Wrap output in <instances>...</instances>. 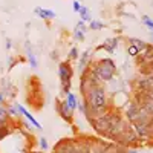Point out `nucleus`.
Masks as SVG:
<instances>
[{"label":"nucleus","mask_w":153,"mask_h":153,"mask_svg":"<svg viewBox=\"0 0 153 153\" xmlns=\"http://www.w3.org/2000/svg\"><path fill=\"white\" fill-rule=\"evenodd\" d=\"M84 103L87 106V110L84 113L87 117V120H94L95 117H100V115L107 112L106 110L107 97H106V91L101 87V84L98 87H95L87 97H84Z\"/></svg>","instance_id":"obj_1"},{"label":"nucleus","mask_w":153,"mask_h":153,"mask_svg":"<svg viewBox=\"0 0 153 153\" xmlns=\"http://www.w3.org/2000/svg\"><path fill=\"white\" fill-rule=\"evenodd\" d=\"M91 68V75L94 76V78L101 83V81H112L115 78V75H117V66H115L113 60L110 58H101L98 60L95 65L89 66Z\"/></svg>","instance_id":"obj_2"},{"label":"nucleus","mask_w":153,"mask_h":153,"mask_svg":"<svg viewBox=\"0 0 153 153\" xmlns=\"http://www.w3.org/2000/svg\"><path fill=\"white\" fill-rule=\"evenodd\" d=\"M118 120H121V117L117 113V112H106L100 117H95L94 120H91L92 123V127L100 133V135H109L110 132V127L117 123Z\"/></svg>","instance_id":"obj_3"},{"label":"nucleus","mask_w":153,"mask_h":153,"mask_svg":"<svg viewBox=\"0 0 153 153\" xmlns=\"http://www.w3.org/2000/svg\"><path fill=\"white\" fill-rule=\"evenodd\" d=\"M72 76H74V69L69 61H61L58 65V78L61 83V91L63 94L71 92V84H72Z\"/></svg>","instance_id":"obj_4"},{"label":"nucleus","mask_w":153,"mask_h":153,"mask_svg":"<svg viewBox=\"0 0 153 153\" xmlns=\"http://www.w3.org/2000/svg\"><path fill=\"white\" fill-rule=\"evenodd\" d=\"M91 68H86L81 74V80H80V92L83 94V97H87L95 87L100 86V83L91 75Z\"/></svg>","instance_id":"obj_5"},{"label":"nucleus","mask_w":153,"mask_h":153,"mask_svg":"<svg viewBox=\"0 0 153 153\" xmlns=\"http://www.w3.org/2000/svg\"><path fill=\"white\" fill-rule=\"evenodd\" d=\"M57 112L58 115L63 118V120H66V121H72V109L68 106L66 101H60L57 100Z\"/></svg>","instance_id":"obj_6"},{"label":"nucleus","mask_w":153,"mask_h":153,"mask_svg":"<svg viewBox=\"0 0 153 153\" xmlns=\"http://www.w3.org/2000/svg\"><path fill=\"white\" fill-rule=\"evenodd\" d=\"M34 14H35L37 17L43 19V20H52V19L57 17V14H55L52 9H46V8H40V6L34 9Z\"/></svg>","instance_id":"obj_7"},{"label":"nucleus","mask_w":153,"mask_h":153,"mask_svg":"<svg viewBox=\"0 0 153 153\" xmlns=\"http://www.w3.org/2000/svg\"><path fill=\"white\" fill-rule=\"evenodd\" d=\"M118 46V38H107V40L103 43V45H100L95 51H107V52H113L115 49H117Z\"/></svg>","instance_id":"obj_8"},{"label":"nucleus","mask_w":153,"mask_h":153,"mask_svg":"<svg viewBox=\"0 0 153 153\" xmlns=\"http://www.w3.org/2000/svg\"><path fill=\"white\" fill-rule=\"evenodd\" d=\"M126 113H127V118H129L132 123H136L138 117H139V106L135 103V101H132V103L129 104V107H127Z\"/></svg>","instance_id":"obj_9"},{"label":"nucleus","mask_w":153,"mask_h":153,"mask_svg":"<svg viewBox=\"0 0 153 153\" xmlns=\"http://www.w3.org/2000/svg\"><path fill=\"white\" fill-rule=\"evenodd\" d=\"M14 107H16V109L19 110V113L25 115V117H26V118H28V120H29V121H31V123H32V124H34L35 127H37V129H42V126H40V123H38V121H37V120H35V118H34L32 115H31V113H29V112H28L26 109H25V107H22L20 104H16Z\"/></svg>","instance_id":"obj_10"},{"label":"nucleus","mask_w":153,"mask_h":153,"mask_svg":"<svg viewBox=\"0 0 153 153\" xmlns=\"http://www.w3.org/2000/svg\"><path fill=\"white\" fill-rule=\"evenodd\" d=\"M89 57H91V51H86V52L83 54V57H81V60L78 61V71H80V72H83V71L87 68V65H89Z\"/></svg>","instance_id":"obj_11"},{"label":"nucleus","mask_w":153,"mask_h":153,"mask_svg":"<svg viewBox=\"0 0 153 153\" xmlns=\"http://www.w3.org/2000/svg\"><path fill=\"white\" fill-rule=\"evenodd\" d=\"M78 14H80V20H83V22H91L92 20V16H91V11H89L86 6H81L80 8V11H78Z\"/></svg>","instance_id":"obj_12"},{"label":"nucleus","mask_w":153,"mask_h":153,"mask_svg":"<svg viewBox=\"0 0 153 153\" xmlns=\"http://www.w3.org/2000/svg\"><path fill=\"white\" fill-rule=\"evenodd\" d=\"M66 103H68V106L72 109V110H75L76 109V106H78V101H76V98H75V95L74 94H66Z\"/></svg>","instance_id":"obj_13"},{"label":"nucleus","mask_w":153,"mask_h":153,"mask_svg":"<svg viewBox=\"0 0 153 153\" xmlns=\"http://www.w3.org/2000/svg\"><path fill=\"white\" fill-rule=\"evenodd\" d=\"M129 43H130V45H133V46H136L139 51H141V52L147 48V43H146V42H143V40H139V38H129Z\"/></svg>","instance_id":"obj_14"},{"label":"nucleus","mask_w":153,"mask_h":153,"mask_svg":"<svg viewBox=\"0 0 153 153\" xmlns=\"http://www.w3.org/2000/svg\"><path fill=\"white\" fill-rule=\"evenodd\" d=\"M26 54H28L29 65H31L34 69H37V68H38V63H37V58H35V55L32 54V51H31V48H29V46H28V49H26Z\"/></svg>","instance_id":"obj_15"},{"label":"nucleus","mask_w":153,"mask_h":153,"mask_svg":"<svg viewBox=\"0 0 153 153\" xmlns=\"http://www.w3.org/2000/svg\"><path fill=\"white\" fill-rule=\"evenodd\" d=\"M8 118H9L8 110H6L3 106H0V126H5L6 121H8Z\"/></svg>","instance_id":"obj_16"},{"label":"nucleus","mask_w":153,"mask_h":153,"mask_svg":"<svg viewBox=\"0 0 153 153\" xmlns=\"http://www.w3.org/2000/svg\"><path fill=\"white\" fill-rule=\"evenodd\" d=\"M106 25L103 22L100 20H91V25H89V28H91L92 31H100V29H104Z\"/></svg>","instance_id":"obj_17"},{"label":"nucleus","mask_w":153,"mask_h":153,"mask_svg":"<svg viewBox=\"0 0 153 153\" xmlns=\"http://www.w3.org/2000/svg\"><path fill=\"white\" fill-rule=\"evenodd\" d=\"M139 52H141V51H139L136 46H133V45L129 43V46H127V54H129L130 57H138Z\"/></svg>","instance_id":"obj_18"},{"label":"nucleus","mask_w":153,"mask_h":153,"mask_svg":"<svg viewBox=\"0 0 153 153\" xmlns=\"http://www.w3.org/2000/svg\"><path fill=\"white\" fill-rule=\"evenodd\" d=\"M74 38H75L76 42H83L84 40V32L80 31V29H75L74 31Z\"/></svg>","instance_id":"obj_19"},{"label":"nucleus","mask_w":153,"mask_h":153,"mask_svg":"<svg viewBox=\"0 0 153 153\" xmlns=\"http://www.w3.org/2000/svg\"><path fill=\"white\" fill-rule=\"evenodd\" d=\"M143 23L146 25V26H147L149 29H152V31H153V20H152L149 16H143Z\"/></svg>","instance_id":"obj_20"},{"label":"nucleus","mask_w":153,"mask_h":153,"mask_svg":"<svg viewBox=\"0 0 153 153\" xmlns=\"http://www.w3.org/2000/svg\"><path fill=\"white\" fill-rule=\"evenodd\" d=\"M68 58H69V60H76V58H78V49L72 48L71 52H69V55H68Z\"/></svg>","instance_id":"obj_21"},{"label":"nucleus","mask_w":153,"mask_h":153,"mask_svg":"<svg viewBox=\"0 0 153 153\" xmlns=\"http://www.w3.org/2000/svg\"><path fill=\"white\" fill-rule=\"evenodd\" d=\"M76 29H80V31H83V32H86V29H87V26H86V22H83V20H80L78 23H76Z\"/></svg>","instance_id":"obj_22"},{"label":"nucleus","mask_w":153,"mask_h":153,"mask_svg":"<svg viewBox=\"0 0 153 153\" xmlns=\"http://www.w3.org/2000/svg\"><path fill=\"white\" fill-rule=\"evenodd\" d=\"M40 147H42L43 150L48 149V143H46V139H45V138H40Z\"/></svg>","instance_id":"obj_23"},{"label":"nucleus","mask_w":153,"mask_h":153,"mask_svg":"<svg viewBox=\"0 0 153 153\" xmlns=\"http://www.w3.org/2000/svg\"><path fill=\"white\" fill-rule=\"evenodd\" d=\"M72 8H74V11H75V12H78V11H80V8H81L80 2H74V3H72Z\"/></svg>","instance_id":"obj_24"},{"label":"nucleus","mask_w":153,"mask_h":153,"mask_svg":"<svg viewBox=\"0 0 153 153\" xmlns=\"http://www.w3.org/2000/svg\"><path fill=\"white\" fill-rule=\"evenodd\" d=\"M5 101H6V97L3 95V92H2V91H0V106H2V104L5 103Z\"/></svg>","instance_id":"obj_25"},{"label":"nucleus","mask_w":153,"mask_h":153,"mask_svg":"<svg viewBox=\"0 0 153 153\" xmlns=\"http://www.w3.org/2000/svg\"><path fill=\"white\" fill-rule=\"evenodd\" d=\"M6 110H8V113H9V115H17L16 107H9V109H6Z\"/></svg>","instance_id":"obj_26"},{"label":"nucleus","mask_w":153,"mask_h":153,"mask_svg":"<svg viewBox=\"0 0 153 153\" xmlns=\"http://www.w3.org/2000/svg\"><path fill=\"white\" fill-rule=\"evenodd\" d=\"M5 45H6V49L9 51V49H11V45H12V43H11V40H9V38H6V42H5Z\"/></svg>","instance_id":"obj_27"},{"label":"nucleus","mask_w":153,"mask_h":153,"mask_svg":"<svg viewBox=\"0 0 153 153\" xmlns=\"http://www.w3.org/2000/svg\"><path fill=\"white\" fill-rule=\"evenodd\" d=\"M127 153H138V152H135V150H130V152H127Z\"/></svg>","instance_id":"obj_28"},{"label":"nucleus","mask_w":153,"mask_h":153,"mask_svg":"<svg viewBox=\"0 0 153 153\" xmlns=\"http://www.w3.org/2000/svg\"><path fill=\"white\" fill-rule=\"evenodd\" d=\"M150 37H152V40H153V31H152V34H150Z\"/></svg>","instance_id":"obj_29"}]
</instances>
